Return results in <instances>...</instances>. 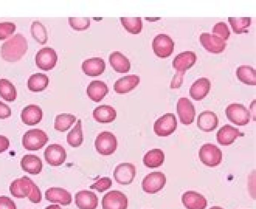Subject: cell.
I'll use <instances>...</instances> for the list:
<instances>
[{
  "label": "cell",
  "mask_w": 256,
  "mask_h": 209,
  "mask_svg": "<svg viewBox=\"0 0 256 209\" xmlns=\"http://www.w3.org/2000/svg\"><path fill=\"white\" fill-rule=\"evenodd\" d=\"M76 120V116L70 114H58L55 118L54 128L60 132H64L71 127Z\"/></svg>",
  "instance_id": "obj_33"
},
{
  "label": "cell",
  "mask_w": 256,
  "mask_h": 209,
  "mask_svg": "<svg viewBox=\"0 0 256 209\" xmlns=\"http://www.w3.org/2000/svg\"><path fill=\"white\" fill-rule=\"evenodd\" d=\"M112 186V180L108 177H103L90 186V189L96 190L99 192H102L109 189Z\"/></svg>",
  "instance_id": "obj_41"
},
{
  "label": "cell",
  "mask_w": 256,
  "mask_h": 209,
  "mask_svg": "<svg viewBox=\"0 0 256 209\" xmlns=\"http://www.w3.org/2000/svg\"><path fill=\"white\" fill-rule=\"evenodd\" d=\"M209 209H224V208L219 206H212V208H210Z\"/></svg>",
  "instance_id": "obj_48"
},
{
  "label": "cell",
  "mask_w": 256,
  "mask_h": 209,
  "mask_svg": "<svg viewBox=\"0 0 256 209\" xmlns=\"http://www.w3.org/2000/svg\"><path fill=\"white\" fill-rule=\"evenodd\" d=\"M10 146V141L5 136L0 135V154L6 151Z\"/></svg>",
  "instance_id": "obj_46"
},
{
  "label": "cell",
  "mask_w": 256,
  "mask_h": 209,
  "mask_svg": "<svg viewBox=\"0 0 256 209\" xmlns=\"http://www.w3.org/2000/svg\"><path fill=\"white\" fill-rule=\"evenodd\" d=\"M200 41L208 52L214 54L222 52L226 46V42L220 37L208 32H203L200 36Z\"/></svg>",
  "instance_id": "obj_15"
},
{
  "label": "cell",
  "mask_w": 256,
  "mask_h": 209,
  "mask_svg": "<svg viewBox=\"0 0 256 209\" xmlns=\"http://www.w3.org/2000/svg\"><path fill=\"white\" fill-rule=\"evenodd\" d=\"M12 114L10 108L6 104L0 101V119H5Z\"/></svg>",
  "instance_id": "obj_45"
},
{
  "label": "cell",
  "mask_w": 256,
  "mask_h": 209,
  "mask_svg": "<svg viewBox=\"0 0 256 209\" xmlns=\"http://www.w3.org/2000/svg\"><path fill=\"white\" fill-rule=\"evenodd\" d=\"M174 45L172 38L164 34L156 36L152 42L154 53L160 58H166L170 56L174 52Z\"/></svg>",
  "instance_id": "obj_8"
},
{
  "label": "cell",
  "mask_w": 256,
  "mask_h": 209,
  "mask_svg": "<svg viewBox=\"0 0 256 209\" xmlns=\"http://www.w3.org/2000/svg\"><path fill=\"white\" fill-rule=\"evenodd\" d=\"M128 200L126 196L119 190H110L102 198V209H127Z\"/></svg>",
  "instance_id": "obj_10"
},
{
  "label": "cell",
  "mask_w": 256,
  "mask_h": 209,
  "mask_svg": "<svg viewBox=\"0 0 256 209\" xmlns=\"http://www.w3.org/2000/svg\"><path fill=\"white\" fill-rule=\"evenodd\" d=\"M58 60V55L52 48L44 47L36 54V64L40 69L48 71L52 70Z\"/></svg>",
  "instance_id": "obj_11"
},
{
  "label": "cell",
  "mask_w": 256,
  "mask_h": 209,
  "mask_svg": "<svg viewBox=\"0 0 256 209\" xmlns=\"http://www.w3.org/2000/svg\"><path fill=\"white\" fill-rule=\"evenodd\" d=\"M228 21L231 26L232 30L237 34L248 32L252 18L250 17L245 18H228Z\"/></svg>",
  "instance_id": "obj_36"
},
{
  "label": "cell",
  "mask_w": 256,
  "mask_h": 209,
  "mask_svg": "<svg viewBox=\"0 0 256 209\" xmlns=\"http://www.w3.org/2000/svg\"><path fill=\"white\" fill-rule=\"evenodd\" d=\"M116 136L111 132H102L96 136L94 146L97 152L101 155L109 156L114 153L117 148Z\"/></svg>",
  "instance_id": "obj_4"
},
{
  "label": "cell",
  "mask_w": 256,
  "mask_h": 209,
  "mask_svg": "<svg viewBox=\"0 0 256 209\" xmlns=\"http://www.w3.org/2000/svg\"><path fill=\"white\" fill-rule=\"evenodd\" d=\"M198 156L204 165L214 167L220 164L222 160V152L214 144H206L200 149Z\"/></svg>",
  "instance_id": "obj_5"
},
{
  "label": "cell",
  "mask_w": 256,
  "mask_h": 209,
  "mask_svg": "<svg viewBox=\"0 0 256 209\" xmlns=\"http://www.w3.org/2000/svg\"><path fill=\"white\" fill-rule=\"evenodd\" d=\"M49 83L48 76L44 74L36 73L30 76L28 80V89L34 92H39L44 90Z\"/></svg>",
  "instance_id": "obj_31"
},
{
  "label": "cell",
  "mask_w": 256,
  "mask_h": 209,
  "mask_svg": "<svg viewBox=\"0 0 256 209\" xmlns=\"http://www.w3.org/2000/svg\"><path fill=\"white\" fill-rule=\"evenodd\" d=\"M164 160V154L158 148L148 151L143 158L144 164L149 168H158L163 164Z\"/></svg>",
  "instance_id": "obj_30"
},
{
  "label": "cell",
  "mask_w": 256,
  "mask_h": 209,
  "mask_svg": "<svg viewBox=\"0 0 256 209\" xmlns=\"http://www.w3.org/2000/svg\"><path fill=\"white\" fill-rule=\"evenodd\" d=\"M184 74V72H177L171 81L170 86L171 88H178L182 86Z\"/></svg>",
  "instance_id": "obj_44"
},
{
  "label": "cell",
  "mask_w": 256,
  "mask_h": 209,
  "mask_svg": "<svg viewBox=\"0 0 256 209\" xmlns=\"http://www.w3.org/2000/svg\"><path fill=\"white\" fill-rule=\"evenodd\" d=\"M218 118L213 112L205 110L198 116L197 126L200 130L204 132H212L218 127Z\"/></svg>",
  "instance_id": "obj_21"
},
{
  "label": "cell",
  "mask_w": 256,
  "mask_h": 209,
  "mask_svg": "<svg viewBox=\"0 0 256 209\" xmlns=\"http://www.w3.org/2000/svg\"><path fill=\"white\" fill-rule=\"evenodd\" d=\"M109 62L114 70L119 73L128 72L130 68L129 60L118 51H114L110 54Z\"/></svg>",
  "instance_id": "obj_29"
},
{
  "label": "cell",
  "mask_w": 256,
  "mask_h": 209,
  "mask_svg": "<svg viewBox=\"0 0 256 209\" xmlns=\"http://www.w3.org/2000/svg\"><path fill=\"white\" fill-rule=\"evenodd\" d=\"M225 112L228 120L237 126H245L250 122V112L242 104H231L226 107Z\"/></svg>",
  "instance_id": "obj_6"
},
{
  "label": "cell",
  "mask_w": 256,
  "mask_h": 209,
  "mask_svg": "<svg viewBox=\"0 0 256 209\" xmlns=\"http://www.w3.org/2000/svg\"><path fill=\"white\" fill-rule=\"evenodd\" d=\"M68 24L75 30L82 31L90 26V21L88 18H68Z\"/></svg>",
  "instance_id": "obj_39"
},
{
  "label": "cell",
  "mask_w": 256,
  "mask_h": 209,
  "mask_svg": "<svg viewBox=\"0 0 256 209\" xmlns=\"http://www.w3.org/2000/svg\"><path fill=\"white\" fill-rule=\"evenodd\" d=\"M16 28V26L13 22H0V40L8 38L14 32Z\"/></svg>",
  "instance_id": "obj_42"
},
{
  "label": "cell",
  "mask_w": 256,
  "mask_h": 209,
  "mask_svg": "<svg viewBox=\"0 0 256 209\" xmlns=\"http://www.w3.org/2000/svg\"><path fill=\"white\" fill-rule=\"evenodd\" d=\"M74 202L79 209H96L98 206V198L94 192L82 190L76 192Z\"/></svg>",
  "instance_id": "obj_17"
},
{
  "label": "cell",
  "mask_w": 256,
  "mask_h": 209,
  "mask_svg": "<svg viewBox=\"0 0 256 209\" xmlns=\"http://www.w3.org/2000/svg\"><path fill=\"white\" fill-rule=\"evenodd\" d=\"M31 34L34 38L41 44H45L48 40L46 27L38 20L34 21L30 28Z\"/></svg>",
  "instance_id": "obj_37"
},
{
  "label": "cell",
  "mask_w": 256,
  "mask_h": 209,
  "mask_svg": "<svg viewBox=\"0 0 256 209\" xmlns=\"http://www.w3.org/2000/svg\"><path fill=\"white\" fill-rule=\"evenodd\" d=\"M83 140L82 122L78 120L75 126L68 134L66 142L72 147L77 148L82 144Z\"/></svg>",
  "instance_id": "obj_34"
},
{
  "label": "cell",
  "mask_w": 256,
  "mask_h": 209,
  "mask_svg": "<svg viewBox=\"0 0 256 209\" xmlns=\"http://www.w3.org/2000/svg\"><path fill=\"white\" fill-rule=\"evenodd\" d=\"M44 209H61V208L58 204H50L46 206Z\"/></svg>",
  "instance_id": "obj_47"
},
{
  "label": "cell",
  "mask_w": 256,
  "mask_h": 209,
  "mask_svg": "<svg viewBox=\"0 0 256 209\" xmlns=\"http://www.w3.org/2000/svg\"><path fill=\"white\" fill-rule=\"evenodd\" d=\"M108 91L106 84L101 80L92 81L86 88V94L89 98L96 102L101 101Z\"/></svg>",
  "instance_id": "obj_26"
},
{
  "label": "cell",
  "mask_w": 256,
  "mask_h": 209,
  "mask_svg": "<svg viewBox=\"0 0 256 209\" xmlns=\"http://www.w3.org/2000/svg\"><path fill=\"white\" fill-rule=\"evenodd\" d=\"M211 83L206 78H201L196 80L190 89V95L195 100H200L209 93Z\"/></svg>",
  "instance_id": "obj_24"
},
{
  "label": "cell",
  "mask_w": 256,
  "mask_h": 209,
  "mask_svg": "<svg viewBox=\"0 0 256 209\" xmlns=\"http://www.w3.org/2000/svg\"><path fill=\"white\" fill-rule=\"evenodd\" d=\"M120 20L122 25L128 32L138 34L141 32L142 28L141 18H120Z\"/></svg>",
  "instance_id": "obj_38"
},
{
  "label": "cell",
  "mask_w": 256,
  "mask_h": 209,
  "mask_svg": "<svg viewBox=\"0 0 256 209\" xmlns=\"http://www.w3.org/2000/svg\"><path fill=\"white\" fill-rule=\"evenodd\" d=\"M0 209H16V206L11 198L2 196H0Z\"/></svg>",
  "instance_id": "obj_43"
},
{
  "label": "cell",
  "mask_w": 256,
  "mask_h": 209,
  "mask_svg": "<svg viewBox=\"0 0 256 209\" xmlns=\"http://www.w3.org/2000/svg\"><path fill=\"white\" fill-rule=\"evenodd\" d=\"M140 82V76L136 75L124 76L115 82L114 90L118 94H126L136 88Z\"/></svg>",
  "instance_id": "obj_25"
},
{
  "label": "cell",
  "mask_w": 256,
  "mask_h": 209,
  "mask_svg": "<svg viewBox=\"0 0 256 209\" xmlns=\"http://www.w3.org/2000/svg\"><path fill=\"white\" fill-rule=\"evenodd\" d=\"M176 111L180 122L184 124L192 123L196 116V110L192 102L186 98H180L176 104Z\"/></svg>",
  "instance_id": "obj_13"
},
{
  "label": "cell",
  "mask_w": 256,
  "mask_h": 209,
  "mask_svg": "<svg viewBox=\"0 0 256 209\" xmlns=\"http://www.w3.org/2000/svg\"><path fill=\"white\" fill-rule=\"evenodd\" d=\"M82 68L84 73L91 76H96L102 74L106 68L104 60L100 58H92L84 60Z\"/></svg>",
  "instance_id": "obj_23"
},
{
  "label": "cell",
  "mask_w": 256,
  "mask_h": 209,
  "mask_svg": "<svg viewBox=\"0 0 256 209\" xmlns=\"http://www.w3.org/2000/svg\"><path fill=\"white\" fill-rule=\"evenodd\" d=\"M182 202L187 209H205L207 206L206 198L201 194L192 190L185 192Z\"/></svg>",
  "instance_id": "obj_18"
},
{
  "label": "cell",
  "mask_w": 256,
  "mask_h": 209,
  "mask_svg": "<svg viewBox=\"0 0 256 209\" xmlns=\"http://www.w3.org/2000/svg\"><path fill=\"white\" fill-rule=\"evenodd\" d=\"M166 180V176L163 172H152L144 178L142 183V190L148 194H156L163 188Z\"/></svg>",
  "instance_id": "obj_9"
},
{
  "label": "cell",
  "mask_w": 256,
  "mask_h": 209,
  "mask_svg": "<svg viewBox=\"0 0 256 209\" xmlns=\"http://www.w3.org/2000/svg\"><path fill=\"white\" fill-rule=\"evenodd\" d=\"M0 96L4 100L9 102H14L16 99V88L8 80L0 79Z\"/></svg>",
  "instance_id": "obj_35"
},
{
  "label": "cell",
  "mask_w": 256,
  "mask_h": 209,
  "mask_svg": "<svg viewBox=\"0 0 256 209\" xmlns=\"http://www.w3.org/2000/svg\"><path fill=\"white\" fill-rule=\"evenodd\" d=\"M28 49L26 38L21 34L18 33L2 44L1 56L7 62H15L22 58Z\"/></svg>",
  "instance_id": "obj_2"
},
{
  "label": "cell",
  "mask_w": 256,
  "mask_h": 209,
  "mask_svg": "<svg viewBox=\"0 0 256 209\" xmlns=\"http://www.w3.org/2000/svg\"><path fill=\"white\" fill-rule=\"evenodd\" d=\"M46 199L52 203H59L62 206L70 204L72 195L66 190L61 188H50L45 192Z\"/></svg>",
  "instance_id": "obj_20"
},
{
  "label": "cell",
  "mask_w": 256,
  "mask_h": 209,
  "mask_svg": "<svg viewBox=\"0 0 256 209\" xmlns=\"http://www.w3.org/2000/svg\"><path fill=\"white\" fill-rule=\"evenodd\" d=\"M212 34L226 41L230 35V31L227 24L224 22H218L215 24L212 28Z\"/></svg>",
  "instance_id": "obj_40"
},
{
  "label": "cell",
  "mask_w": 256,
  "mask_h": 209,
  "mask_svg": "<svg viewBox=\"0 0 256 209\" xmlns=\"http://www.w3.org/2000/svg\"><path fill=\"white\" fill-rule=\"evenodd\" d=\"M196 60V54L192 51H184L178 54L172 62L173 67L177 72H184L194 66Z\"/></svg>",
  "instance_id": "obj_19"
},
{
  "label": "cell",
  "mask_w": 256,
  "mask_h": 209,
  "mask_svg": "<svg viewBox=\"0 0 256 209\" xmlns=\"http://www.w3.org/2000/svg\"><path fill=\"white\" fill-rule=\"evenodd\" d=\"M92 115L94 119L98 122L109 123L116 118V112L113 107L103 104L95 108Z\"/></svg>",
  "instance_id": "obj_28"
},
{
  "label": "cell",
  "mask_w": 256,
  "mask_h": 209,
  "mask_svg": "<svg viewBox=\"0 0 256 209\" xmlns=\"http://www.w3.org/2000/svg\"><path fill=\"white\" fill-rule=\"evenodd\" d=\"M237 78L242 82L250 86L256 84V70L249 66H241L236 70Z\"/></svg>",
  "instance_id": "obj_32"
},
{
  "label": "cell",
  "mask_w": 256,
  "mask_h": 209,
  "mask_svg": "<svg viewBox=\"0 0 256 209\" xmlns=\"http://www.w3.org/2000/svg\"><path fill=\"white\" fill-rule=\"evenodd\" d=\"M42 115V110L39 106L30 104L24 108L20 116L24 124L28 126H34L41 121Z\"/></svg>",
  "instance_id": "obj_22"
},
{
  "label": "cell",
  "mask_w": 256,
  "mask_h": 209,
  "mask_svg": "<svg viewBox=\"0 0 256 209\" xmlns=\"http://www.w3.org/2000/svg\"><path fill=\"white\" fill-rule=\"evenodd\" d=\"M20 166L23 170L32 175L39 174L42 168L41 159L34 154L24 155L21 160Z\"/></svg>",
  "instance_id": "obj_27"
},
{
  "label": "cell",
  "mask_w": 256,
  "mask_h": 209,
  "mask_svg": "<svg viewBox=\"0 0 256 209\" xmlns=\"http://www.w3.org/2000/svg\"><path fill=\"white\" fill-rule=\"evenodd\" d=\"M177 120L175 115L167 113L159 118L154 123V130L158 136H168L176 129Z\"/></svg>",
  "instance_id": "obj_7"
},
{
  "label": "cell",
  "mask_w": 256,
  "mask_h": 209,
  "mask_svg": "<svg viewBox=\"0 0 256 209\" xmlns=\"http://www.w3.org/2000/svg\"><path fill=\"white\" fill-rule=\"evenodd\" d=\"M12 196L16 198L28 197L32 203H40L42 196L38 187L27 176L14 180L10 186Z\"/></svg>",
  "instance_id": "obj_1"
},
{
  "label": "cell",
  "mask_w": 256,
  "mask_h": 209,
  "mask_svg": "<svg viewBox=\"0 0 256 209\" xmlns=\"http://www.w3.org/2000/svg\"><path fill=\"white\" fill-rule=\"evenodd\" d=\"M48 140V138L44 131L34 128L25 132L22 138V144L27 150H38L42 148Z\"/></svg>",
  "instance_id": "obj_3"
},
{
  "label": "cell",
  "mask_w": 256,
  "mask_h": 209,
  "mask_svg": "<svg viewBox=\"0 0 256 209\" xmlns=\"http://www.w3.org/2000/svg\"><path fill=\"white\" fill-rule=\"evenodd\" d=\"M244 136V133L230 124H226L222 126L217 132L216 140L222 146L232 144L239 136Z\"/></svg>",
  "instance_id": "obj_16"
},
{
  "label": "cell",
  "mask_w": 256,
  "mask_h": 209,
  "mask_svg": "<svg viewBox=\"0 0 256 209\" xmlns=\"http://www.w3.org/2000/svg\"><path fill=\"white\" fill-rule=\"evenodd\" d=\"M44 157L46 162L50 166H60L65 162L66 153L62 146L51 144L45 149Z\"/></svg>",
  "instance_id": "obj_14"
},
{
  "label": "cell",
  "mask_w": 256,
  "mask_h": 209,
  "mask_svg": "<svg viewBox=\"0 0 256 209\" xmlns=\"http://www.w3.org/2000/svg\"><path fill=\"white\" fill-rule=\"evenodd\" d=\"M136 174L135 166L130 162H122L114 168L113 176L118 184L128 185L134 180Z\"/></svg>",
  "instance_id": "obj_12"
}]
</instances>
